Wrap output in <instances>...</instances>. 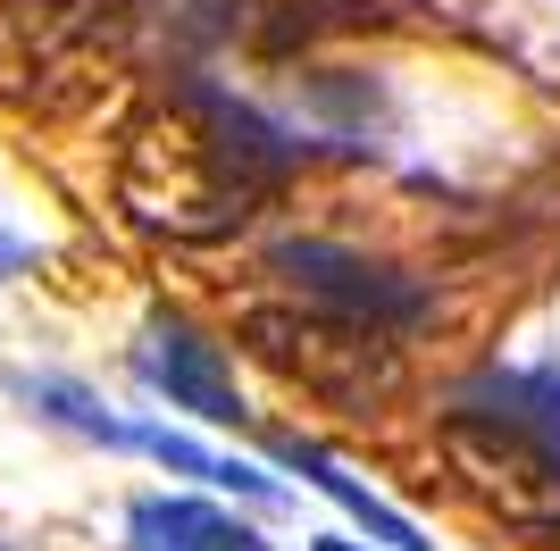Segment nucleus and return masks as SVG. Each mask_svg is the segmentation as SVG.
<instances>
[{
	"instance_id": "12",
	"label": "nucleus",
	"mask_w": 560,
	"mask_h": 551,
	"mask_svg": "<svg viewBox=\"0 0 560 551\" xmlns=\"http://www.w3.org/2000/svg\"><path fill=\"white\" fill-rule=\"evenodd\" d=\"M318 551H360V543H335V535H327V543H318Z\"/></svg>"
},
{
	"instance_id": "4",
	"label": "nucleus",
	"mask_w": 560,
	"mask_h": 551,
	"mask_svg": "<svg viewBox=\"0 0 560 551\" xmlns=\"http://www.w3.org/2000/svg\"><path fill=\"white\" fill-rule=\"evenodd\" d=\"M277 276L293 284V301L351 326H376V335H401V326L427 318V293L410 276L369 251H343V243H277Z\"/></svg>"
},
{
	"instance_id": "10",
	"label": "nucleus",
	"mask_w": 560,
	"mask_h": 551,
	"mask_svg": "<svg viewBox=\"0 0 560 551\" xmlns=\"http://www.w3.org/2000/svg\"><path fill=\"white\" fill-rule=\"evenodd\" d=\"M234 34V0H167V50H210Z\"/></svg>"
},
{
	"instance_id": "1",
	"label": "nucleus",
	"mask_w": 560,
	"mask_h": 551,
	"mask_svg": "<svg viewBox=\"0 0 560 551\" xmlns=\"http://www.w3.org/2000/svg\"><path fill=\"white\" fill-rule=\"evenodd\" d=\"M293 151L302 142H284L252 101L185 84L135 126L117 192L135 209V226L167 234V243H218L259 209V192L293 167Z\"/></svg>"
},
{
	"instance_id": "3",
	"label": "nucleus",
	"mask_w": 560,
	"mask_h": 551,
	"mask_svg": "<svg viewBox=\"0 0 560 551\" xmlns=\"http://www.w3.org/2000/svg\"><path fill=\"white\" fill-rule=\"evenodd\" d=\"M444 459L452 477L468 484V502L493 509L502 527H527V535H552L560 527V459L544 443L493 426V418H468L452 410L444 418Z\"/></svg>"
},
{
	"instance_id": "11",
	"label": "nucleus",
	"mask_w": 560,
	"mask_h": 551,
	"mask_svg": "<svg viewBox=\"0 0 560 551\" xmlns=\"http://www.w3.org/2000/svg\"><path fill=\"white\" fill-rule=\"evenodd\" d=\"M9 268H25V243H18V234H0V276H9Z\"/></svg>"
},
{
	"instance_id": "2",
	"label": "nucleus",
	"mask_w": 560,
	"mask_h": 551,
	"mask_svg": "<svg viewBox=\"0 0 560 551\" xmlns=\"http://www.w3.org/2000/svg\"><path fill=\"white\" fill-rule=\"evenodd\" d=\"M243 343L277 367V376H293L302 392L335 401V410H376V401L401 392L394 335L327 318V309H310V301H259V309H243Z\"/></svg>"
},
{
	"instance_id": "9",
	"label": "nucleus",
	"mask_w": 560,
	"mask_h": 551,
	"mask_svg": "<svg viewBox=\"0 0 560 551\" xmlns=\"http://www.w3.org/2000/svg\"><path fill=\"white\" fill-rule=\"evenodd\" d=\"M284 468H302V477L318 484V493H327L335 509H343L351 527H369V535H376V543H385V551H427V543H419V527H410L401 509H385V502H376V493H369V484H351L343 468H335V459L318 452V443H284Z\"/></svg>"
},
{
	"instance_id": "6",
	"label": "nucleus",
	"mask_w": 560,
	"mask_h": 551,
	"mask_svg": "<svg viewBox=\"0 0 560 551\" xmlns=\"http://www.w3.org/2000/svg\"><path fill=\"white\" fill-rule=\"evenodd\" d=\"M109 17H126V0H0V75L59 68Z\"/></svg>"
},
{
	"instance_id": "5",
	"label": "nucleus",
	"mask_w": 560,
	"mask_h": 551,
	"mask_svg": "<svg viewBox=\"0 0 560 551\" xmlns=\"http://www.w3.org/2000/svg\"><path fill=\"white\" fill-rule=\"evenodd\" d=\"M135 367H142V385H151V392H167L176 410L210 418V426H234V418H243V401H234V376H226V360H218V343H201V335H192V326H176V318H160L151 335H142Z\"/></svg>"
},
{
	"instance_id": "8",
	"label": "nucleus",
	"mask_w": 560,
	"mask_h": 551,
	"mask_svg": "<svg viewBox=\"0 0 560 551\" xmlns=\"http://www.w3.org/2000/svg\"><path fill=\"white\" fill-rule=\"evenodd\" d=\"M135 551H268V543L210 502H135Z\"/></svg>"
},
{
	"instance_id": "7",
	"label": "nucleus",
	"mask_w": 560,
	"mask_h": 551,
	"mask_svg": "<svg viewBox=\"0 0 560 551\" xmlns=\"http://www.w3.org/2000/svg\"><path fill=\"white\" fill-rule=\"evenodd\" d=\"M468 418H493V426H511V435L544 443V452L560 459V376L552 367H493V376H477V385L460 392Z\"/></svg>"
}]
</instances>
